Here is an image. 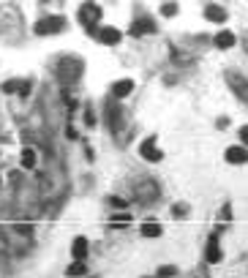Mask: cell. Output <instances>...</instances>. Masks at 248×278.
<instances>
[{
  "instance_id": "cell-1",
  "label": "cell",
  "mask_w": 248,
  "mask_h": 278,
  "mask_svg": "<svg viewBox=\"0 0 248 278\" xmlns=\"http://www.w3.org/2000/svg\"><path fill=\"white\" fill-rule=\"evenodd\" d=\"M82 60L79 58H63L60 63H58V77H60V82H66V85H71V82H77L79 77H82Z\"/></svg>"
},
{
  "instance_id": "cell-2",
  "label": "cell",
  "mask_w": 248,
  "mask_h": 278,
  "mask_svg": "<svg viewBox=\"0 0 248 278\" xmlns=\"http://www.w3.org/2000/svg\"><path fill=\"white\" fill-rule=\"evenodd\" d=\"M79 22H82L90 33H95V25L101 22V6L98 3H82V9H79Z\"/></svg>"
},
{
  "instance_id": "cell-3",
  "label": "cell",
  "mask_w": 248,
  "mask_h": 278,
  "mask_svg": "<svg viewBox=\"0 0 248 278\" xmlns=\"http://www.w3.org/2000/svg\"><path fill=\"white\" fill-rule=\"evenodd\" d=\"M63 28H66V19L63 17H44L36 22V33L38 36H55V33H63Z\"/></svg>"
},
{
  "instance_id": "cell-4",
  "label": "cell",
  "mask_w": 248,
  "mask_h": 278,
  "mask_svg": "<svg viewBox=\"0 0 248 278\" xmlns=\"http://www.w3.org/2000/svg\"><path fill=\"white\" fill-rule=\"evenodd\" d=\"M227 85L232 87V93H235L240 101H245L248 104V79L243 74H237V71H227Z\"/></svg>"
},
{
  "instance_id": "cell-5",
  "label": "cell",
  "mask_w": 248,
  "mask_h": 278,
  "mask_svg": "<svg viewBox=\"0 0 248 278\" xmlns=\"http://www.w3.org/2000/svg\"><path fill=\"white\" fill-rule=\"evenodd\" d=\"M134 194H137L139 202L147 205V202H156L161 191H158V186H156L153 180H139V186H134Z\"/></svg>"
},
{
  "instance_id": "cell-6",
  "label": "cell",
  "mask_w": 248,
  "mask_h": 278,
  "mask_svg": "<svg viewBox=\"0 0 248 278\" xmlns=\"http://www.w3.org/2000/svg\"><path fill=\"white\" fill-rule=\"evenodd\" d=\"M107 120H109V129L117 134L120 123H123V109H120L117 101H107Z\"/></svg>"
},
{
  "instance_id": "cell-7",
  "label": "cell",
  "mask_w": 248,
  "mask_h": 278,
  "mask_svg": "<svg viewBox=\"0 0 248 278\" xmlns=\"http://www.w3.org/2000/svg\"><path fill=\"white\" fill-rule=\"evenodd\" d=\"M129 33H131V36H147V33H156V22L150 19V17H139V19L129 28Z\"/></svg>"
},
{
  "instance_id": "cell-8",
  "label": "cell",
  "mask_w": 248,
  "mask_h": 278,
  "mask_svg": "<svg viewBox=\"0 0 248 278\" xmlns=\"http://www.w3.org/2000/svg\"><path fill=\"white\" fill-rule=\"evenodd\" d=\"M95 38H98V41H104V44H120V30L117 28H101V30H95L93 33Z\"/></svg>"
},
{
  "instance_id": "cell-9",
  "label": "cell",
  "mask_w": 248,
  "mask_h": 278,
  "mask_svg": "<svg viewBox=\"0 0 248 278\" xmlns=\"http://www.w3.org/2000/svg\"><path fill=\"white\" fill-rule=\"evenodd\" d=\"M139 153H142V158H147V161H161V158H164V153H161V150H158V147L153 145V139L142 142Z\"/></svg>"
},
{
  "instance_id": "cell-10",
  "label": "cell",
  "mask_w": 248,
  "mask_h": 278,
  "mask_svg": "<svg viewBox=\"0 0 248 278\" xmlns=\"http://www.w3.org/2000/svg\"><path fill=\"white\" fill-rule=\"evenodd\" d=\"M221 248H218V235H213L210 237V243H207V254H205V259L210 262V265H215V262H221Z\"/></svg>"
},
{
  "instance_id": "cell-11",
  "label": "cell",
  "mask_w": 248,
  "mask_h": 278,
  "mask_svg": "<svg viewBox=\"0 0 248 278\" xmlns=\"http://www.w3.org/2000/svg\"><path fill=\"white\" fill-rule=\"evenodd\" d=\"M131 90H134V82H131V79H120V82L112 85V96H115V98H126Z\"/></svg>"
},
{
  "instance_id": "cell-12",
  "label": "cell",
  "mask_w": 248,
  "mask_h": 278,
  "mask_svg": "<svg viewBox=\"0 0 248 278\" xmlns=\"http://www.w3.org/2000/svg\"><path fill=\"white\" fill-rule=\"evenodd\" d=\"M71 254H74L77 262H85V257H87V237H77V240L71 243Z\"/></svg>"
},
{
  "instance_id": "cell-13",
  "label": "cell",
  "mask_w": 248,
  "mask_h": 278,
  "mask_svg": "<svg viewBox=\"0 0 248 278\" xmlns=\"http://www.w3.org/2000/svg\"><path fill=\"white\" fill-rule=\"evenodd\" d=\"M227 161H229V164H245V161H248L245 147H237V145L229 147V150H227Z\"/></svg>"
},
{
  "instance_id": "cell-14",
  "label": "cell",
  "mask_w": 248,
  "mask_h": 278,
  "mask_svg": "<svg viewBox=\"0 0 248 278\" xmlns=\"http://www.w3.org/2000/svg\"><path fill=\"white\" fill-rule=\"evenodd\" d=\"M229 14L221 9V6H207L205 9V19H210V22H227Z\"/></svg>"
},
{
  "instance_id": "cell-15",
  "label": "cell",
  "mask_w": 248,
  "mask_h": 278,
  "mask_svg": "<svg viewBox=\"0 0 248 278\" xmlns=\"http://www.w3.org/2000/svg\"><path fill=\"white\" fill-rule=\"evenodd\" d=\"M235 41H237V36L229 33V30H224V33L215 36V46H218V49H229V46H235Z\"/></svg>"
},
{
  "instance_id": "cell-16",
  "label": "cell",
  "mask_w": 248,
  "mask_h": 278,
  "mask_svg": "<svg viewBox=\"0 0 248 278\" xmlns=\"http://www.w3.org/2000/svg\"><path fill=\"white\" fill-rule=\"evenodd\" d=\"M142 235L145 237H158L161 235V224H158V221H145V224H142Z\"/></svg>"
},
{
  "instance_id": "cell-17",
  "label": "cell",
  "mask_w": 248,
  "mask_h": 278,
  "mask_svg": "<svg viewBox=\"0 0 248 278\" xmlns=\"http://www.w3.org/2000/svg\"><path fill=\"white\" fill-rule=\"evenodd\" d=\"M22 166H25V169H33V166H36V153L30 147L22 150Z\"/></svg>"
},
{
  "instance_id": "cell-18",
  "label": "cell",
  "mask_w": 248,
  "mask_h": 278,
  "mask_svg": "<svg viewBox=\"0 0 248 278\" xmlns=\"http://www.w3.org/2000/svg\"><path fill=\"white\" fill-rule=\"evenodd\" d=\"M66 273H68L71 278H79V275H85V273H87V267H85V262H74V265H68Z\"/></svg>"
},
{
  "instance_id": "cell-19",
  "label": "cell",
  "mask_w": 248,
  "mask_h": 278,
  "mask_svg": "<svg viewBox=\"0 0 248 278\" xmlns=\"http://www.w3.org/2000/svg\"><path fill=\"white\" fill-rule=\"evenodd\" d=\"M109 221H112V224H129V221H131V213L120 210V213H115V216H112Z\"/></svg>"
},
{
  "instance_id": "cell-20",
  "label": "cell",
  "mask_w": 248,
  "mask_h": 278,
  "mask_svg": "<svg viewBox=\"0 0 248 278\" xmlns=\"http://www.w3.org/2000/svg\"><path fill=\"white\" fill-rule=\"evenodd\" d=\"M175 273H178V267H175V265H164V267H158V278H172Z\"/></svg>"
},
{
  "instance_id": "cell-21",
  "label": "cell",
  "mask_w": 248,
  "mask_h": 278,
  "mask_svg": "<svg viewBox=\"0 0 248 278\" xmlns=\"http://www.w3.org/2000/svg\"><path fill=\"white\" fill-rule=\"evenodd\" d=\"M161 14H164V17H175V14H178V3H164Z\"/></svg>"
},
{
  "instance_id": "cell-22",
  "label": "cell",
  "mask_w": 248,
  "mask_h": 278,
  "mask_svg": "<svg viewBox=\"0 0 248 278\" xmlns=\"http://www.w3.org/2000/svg\"><path fill=\"white\" fill-rule=\"evenodd\" d=\"M109 205H112V208H117V210H123V208H129V202H126V199H120V196H109V199H107Z\"/></svg>"
},
{
  "instance_id": "cell-23",
  "label": "cell",
  "mask_w": 248,
  "mask_h": 278,
  "mask_svg": "<svg viewBox=\"0 0 248 278\" xmlns=\"http://www.w3.org/2000/svg\"><path fill=\"white\" fill-rule=\"evenodd\" d=\"M19 90V82L17 79H11V82H3V93H17Z\"/></svg>"
},
{
  "instance_id": "cell-24",
  "label": "cell",
  "mask_w": 248,
  "mask_h": 278,
  "mask_svg": "<svg viewBox=\"0 0 248 278\" xmlns=\"http://www.w3.org/2000/svg\"><path fill=\"white\" fill-rule=\"evenodd\" d=\"M240 142H243V145H248V125H243V129H240Z\"/></svg>"
},
{
  "instance_id": "cell-25",
  "label": "cell",
  "mask_w": 248,
  "mask_h": 278,
  "mask_svg": "<svg viewBox=\"0 0 248 278\" xmlns=\"http://www.w3.org/2000/svg\"><path fill=\"white\" fill-rule=\"evenodd\" d=\"M175 216H186V205H178V208H175Z\"/></svg>"
},
{
  "instance_id": "cell-26",
  "label": "cell",
  "mask_w": 248,
  "mask_h": 278,
  "mask_svg": "<svg viewBox=\"0 0 248 278\" xmlns=\"http://www.w3.org/2000/svg\"><path fill=\"white\" fill-rule=\"evenodd\" d=\"M245 49H248V41H245Z\"/></svg>"
}]
</instances>
